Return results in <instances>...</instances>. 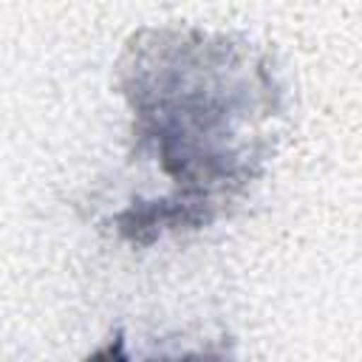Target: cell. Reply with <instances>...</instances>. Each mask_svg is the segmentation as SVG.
Masks as SVG:
<instances>
[{
	"label": "cell",
	"mask_w": 362,
	"mask_h": 362,
	"mask_svg": "<svg viewBox=\"0 0 362 362\" xmlns=\"http://www.w3.org/2000/svg\"><path fill=\"white\" fill-rule=\"evenodd\" d=\"M269 76L218 37L156 34L133 45L124 93L133 102L139 139L153 144L175 195L158 204L153 226L209 221L255 173V147L243 141L255 105H269Z\"/></svg>",
	"instance_id": "6da1fadb"
}]
</instances>
